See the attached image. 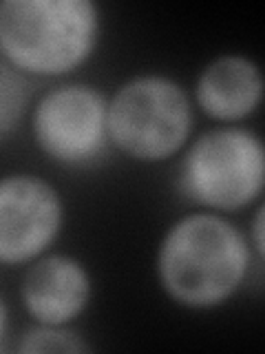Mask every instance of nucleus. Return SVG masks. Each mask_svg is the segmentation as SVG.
Wrapping results in <instances>:
<instances>
[{"instance_id":"1","label":"nucleus","mask_w":265,"mask_h":354,"mask_svg":"<svg viewBox=\"0 0 265 354\" xmlns=\"http://www.w3.org/2000/svg\"><path fill=\"white\" fill-rule=\"evenodd\" d=\"M250 248L237 226L219 215L179 219L161 241L157 270L164 290L188 308H213L241 286Z\"/></svg>"},{"instance_id":"2","label":"nucleus","mask_w":265,"mask_h":354,"mask_svg":"<svg viewBox=\"0 0 265 354\" xmlns=\"http://www.w3.org/2000/svg\"><path fill=\"white\" fill-rule=\"evenodd\" d=\"M99 14L91 0H5L0 51L20 71L58 75L91 55Z\"/></svg>"},{"instance_id":"3","label":"nucleus","mask_w":265,"mask_h":354,"mask_svg":"<svg viewBox=\"0 0 265 354\" xmlns=\"http://www.w3.org/2000/svg\"><path fill=\"white\" fill-rule=\"evenodd\" d=\"M193 109L184 88L164 75H139L121 84L106 106V133L135 160H164L190 136Z\"/></svg>"},{"instance_id":"4","label":"nucleus","mask_w":265,"mask_h":354,"mask_svg":"<svg viewBox=\"0 0 265 354\" xmlns=\"http://www.w3.org/2000/svg\"><path fill=\"white\" fill-rule=\"evenodd\" d=\"M265 182V153L254 133L237 127L199 138L184 158L179 186L193 202L235 210L257 199Z\"/></svg>"},{"instance_id":"5","label":"nucleus","mask_w":265,"mask_h":354,"mask_svg":"<svg viewBox=\"0 0 265 354\" xmlns=\"http://www.w3.org/2000/svg\"><path fill=\"white\" fill-rule=\"evenodd\" d=\"M104 95L86 84H64L40 100L33 133L40 149L62 164H86L106 144Z\"/></svg>"},{"instance_id":"6","label":"nucleus","mask_w":265,"mask_h":354,"mask_svg":"<svg viewBox=\"0 0 265 354\" xmlns=\"http://www.w3.org/2000/svg\"><path fill=\"white\" fill-rule=\"evenodd\" d=\"M60 226L62 202L51 184L33 175L0 180V261L38 257L58 237Z\"/></svg>"},{"instance_id":"7","label":"nucleus","mask_w":265,"mask_h":354,"mask_svg":"<svg viewBox=\"0 0 265 354\" xmlns=\"http://www.w3.org/2000/svg\"><path fill=\"white\" fill-rule=\"evenodd\" d=\"M91 277L84 266L66 254H49L27 270L22 301L42 326H64L86 308Z\"/></svg>"},{"instance_id":"8","label":"nucleus","mask_w":265,"mask_h":354,"mask_svg":"<svg viewBox=\"0 0 265 354\" xmlns=\"http://www.w3.org/2000/svg\"><path fill=\"white\" fill-rule=\"evenodd\" d=\"M263 77L259 66L243 55H221L199 75L197 102L215 120H241L259 106Z\"/></svg>"},{"instance_id":"9","label":"nucleus","mask_w":265,"mask_h":354,"mask_svg":"<svg viewBox=\"0 0 265 354\" xmlns=\"http://www.w3.org/2000/svg\"><path fill=\"white\" fill-rule=\"evenodd\" d=\"M31 97V86L20 69L9 60H0V140L14 133Z\"/></svg>"},{"instance_id":"10","label":"nucleus","mask_w":265,"mask_h":354,"mask_svg":"<svg viewBox=\"0 0 265 354\" xmlns=\"http://www.w3.org/2000/svg\"><path fill=\"white\" fill-rule=\"evenodd\" d=\"M20 352H27V354H38V352H66V354H73V352H88L91 346L75 332L64 330L62 326H38L29 330L25 337H22Z\"/></svg>"},{"instance_id":"11","label":"nucleus","mask_w":265,"mask_h":354,"mask_svg":"<svg viewBox=\"0 0 265 354\" xmlns=\"http://www.w3.org/2000/svg\"><path fill=\"white\" fill-rule=\"evenodd\" d=\"M252 232H254V246H257V252L263 254V208H259Z\"/></svg>"},{"instance_id":"12","label":"nucleus","mask_w":265,"mask_h":354,"mask_svg":"<svg viewBox=\"0 0 265 354\" xmlns=\"http://www.w3.org/2000/svg\"><path fill=\"white\" fill-rule=\"evenodd\" d=\"M5 324H7V308H5L3 297H0V337H3V332H5Z\"/></svg>"}]
</instances>
